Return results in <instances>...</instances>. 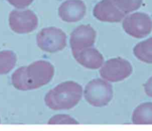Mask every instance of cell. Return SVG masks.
Returning a JSON list of instances; mask_svg holds the SVG:
<instances>
[{
    "label": "cell",
    "mask_w": 152,
    "mask_h": 131,
    "mask_svg": "<svg viewBox=\"0 0 152 131\" xmlns=\"http://www.w3.org/2000/svg\"><path fill=\"white\" fill-rule=\"evenodd\" d=\"M54 71L49 62L39 60L17 69L11 76V82L20 90L36 89L47 84L53 78Z\"/></svg>",
    "instance_id": "6da1fadb"
},
{
    "label": "cell",
    "mask_w": 152,
    "mask_h": 131,
    "mask_svg": "<svg viewBox=\"0 0 152 131\" xmlns=\"http://www.w3.org/2000/svg\"><path fill=\"white\" fill-rule=\"evenodd\" d=\"M83 95L81 85L72 81L63 82L51 89L45 96L48 107L53 110H68L76 106Z\"/></svg>",
    "instance_id": "7a4b0ae2"
},
{
    "label": "cell",
    "mask_w": 152,
    "mask_h": 131,
    "mask_svg": "<svg viewBox=\"0 0 152 131\" xmlns=\"http://www.w3.org/2000/svg\"><path fill=\"white\" fill-rule=\"evenodd\" d=\"M84 96L86 101L91 105L103 107L107 105L112 99V87L104 80L95 78L86 86Z\"/></svg>",
    "instance_id": "3957f363"
},
{
    "label": "cell",
    "mask_w": 152,
    "mask_h": 131,
    "mask_svg": "<svg viewBox=\"0 0 152 131\" xmlns=\"http://www.w3.org/2000/svg\"><path fill=\"white\" fill-rule=\"evenodd\" d=\"M38 47L43 51L55 53L63 50L66 45V36L60 28L50 27L42 29L36 36Z\"/></svg>",
    "instance_id": "277c9868"
},
{
    "label": "cell",
    "mask_w": 152,
    "mask_h": 131,
    "mask_svg": "<svg viewBox=\"0 0 152 131\" xmlns=\"http://www.w3.org/2000/svg\"><path fill=\"white\" fill-rule=\"evenodd\" d=\"M122 28L126 33L132 37L142 38L151 32L152 20L145 13L135 12L124 19Z\"/></svg>",
    "instance_id": "5b68a950"
},
{
    "label": "cell",
    "mask_w": 152,
    "mask_h": 131,
    "mask_svg": "<svg viewBox=\"0 0 152 131\" xmlns=\"http://www.w3.org/2000/svg\"><path fill=\"white\" fill-rule=\"evenodd\" d=\"M132 71L130 63L120 57L110 59L101 67L99 73L101 77L111 82L122 81L129 77Z\"/></svg>",
    "instance_id": "8992f818"
},
{
    "label": "cell",
    "mask_w": 152,
    "mask_h": 131,
    "mask_svg": "<svg viewBox=\"0 0 152 131\" xmlns=\"http://www.w3.org/2000/svg\"><path fill=\"white\" fill-rule=\"evenodd\" d=\"M9 24L11 29L18 34L29 33L38 26V18L32 11H12L9 15Z\"/></svg>",
    "instance_id": "52a82bcc"
},
{
    "label": "cell",
    "mask_w": 152,
    "mask_h": 131,
    "mask_svg": "<svg viewBox=\"0 0 152 131\" xmlns=\"http://www.w3.org/2000/svg\"><path fill=\"white\" fill-rule=\"evenodd\" d=\"M96 37V32L90 25H81L71 34L69 43L72 53L83 48L93 47Z\"/></svg>",
    "instance_id": "ba28073f"
},
{
    "label": "cell",
    "mask_w": 152,
    "mask_h": 131,
    "mask_svg": "<svg viewBox=\"0 0 152 131\" xmlns=\"http://www.w3.org/2000/svg\"><path fill=\"white\" fill-rule=\"evenodd\" d=\"M86 12V6L82 0H66L59 6L58 15L67 22H75L83 18Z\"/></svg>",
    "instance_id": "9c48e42d"
},
{
    "label": "cell",
    "mask_w": 152,
    "mask_h": 131,
    "mask_svg": "<svg viewBox=\"0 0 152 131\" xmlns=\"http://www.w3.org/2000/svg\"><path fill=\"white\" fill-rule=\"evenodd\" d=\"M93 13L98 20L109 22H119L125 16L115 6L111 0H101L94 6Z\"/></svg>",
    "instance_id": "30bf717a"
},
{
    "label": "cell",
    "mask_w": 152,
    "mask_h": 131,
    "mask_svg": "<svg viewBox=\"0 0 152 131\" xmlns=\"http://www.w3.org/2000/svg\"><path fill=\"white\" fill-rule=\"evenodd\" d=\"M76 61L89 69H97L103 64V57L95 48L91 47L72 53Z\"/></svg>",
    "instance_id": "8fae6325"
},
{
    "label": "cell",
    "mask_w": 152,
    "mask_h": 131,
    "mask_svg": "<svg viewBox=\"0 0 152 131\" xmlns=\"http://www.w3.org/2000/svg\"><path fill=\"white\" fill-rule=\"evenodd\" d=\"M135 125H152V103L146 102L138 106L132 116Z\"/></svg>",
    "instance_id": "7c38bea8"
},
{
    "label": "cell",
    "mask_w": 152,
    "mask_h": 131,
    "mask_svg": "<svg viewBox=\"0 0 152 131\" xmlns=\"http://www.w3.org/2000/svg\"><path fill=\"white\" fill-rule=\"evenodd\" d=\"M133 53L139 60L152 64V37L138 42L134 47Z\"/></svg>",
    "instance_id": "4fadbf2b"
},
{
    "label": "cell",
    "mask_w": 152,
    "mask_h": 131,
    "mask_svg": "<svg viewBox=\"0 0 152 131\" xmlns=\"http://www.w3.org/2000/svg\"><path fill=\"white\" fill-rule=\"evenodd\" d=\"M17 61L15 53L10 50L0 51V74H7L14 67Z\"/></svg>",
    "instance_id": "5bb4252c"
},
{
    "label": "cell",
    "mask_w": 152,
    "mask_h": 131,
    "mask_svg": "<svg viewBox=\"0 0 152 131\" xmlns=\"http://www.w3.org/2000/svg\"><path fill=\"white\" fill-rule=\"evenodd\" d=\"M115 6L123 14L126 15L138 9L142 4V0H111Z\"/></svg>",
    "instance_id": "9a60e30c"
},
{
    "label": "cell",
    "mask_w": 152,
    "mask_h": 131,
    "mask_svg": "<svg viewBox=\"0 0 152 131\" xmlns=\"http://www.w3.org/2000/svg\"><path fill=\"white\" fill-rule=\"evenodd\" d=\"M78 122L71 116L66 114H58L53 116L48 124H78Z\"/></svg>",
    "instance_id": "2e32d148"
},
{
    "label": "cell",
    "mask_w": 152,
    "mask_h": 131,
    "mask_svg": "<svg viewBox=\"0 0 152 131\" xmlns=\"http://www.w3.org/2000/svg\"><path fill=\"white\" fill-rule=\"evenodd\" d=\"M8 3L19 9L24 8L30 5L34 0H7Z\"/></svg>",
    "instance_id": "e0dca14e"
},
{
    "label": "cell",
    "mask_w": 152,
    "mask_h": 131,
    "mask_svg": "<svg viewBox=\"0 0 152 131\" xmlns=\"http://www.w3.org/2000/svg\"><path fill=\"white\" fill-rule=\"evenodd\" d=\"M144 90L148 96L152 97V77H151L144 84Z\"/></svg>",
    "instance_id": "ac0fdd59"
}]
</instances>
